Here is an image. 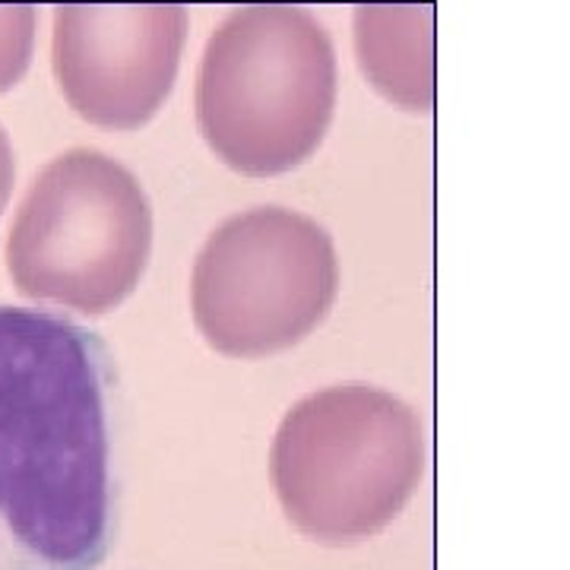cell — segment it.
Returning <instances> with one entry per match:
<instances>
[{
  "instance_id": "obj_5",
  "label": "cell",
  "mask_w": 570,
  "mask_h": 570,
  "mask_svg": "<svg viewBox=\"0 0 570 570\" xmlns=\"http://www.w3.org/2000/svg\"><path fill=\"white\" fill-rule=\"evenodd\" d=\"M340 292V257L324 225L283 206L225 219L190 279L194 324L228 358H266L324 324Z\"/></svg>"
},
{
  "instance_id": "obj_7",
  "label": "cell",
  "mask_w": 570,
  "mask_h": 570,
  "mask_svg": "<svg viewBox=\"0 0 570 570\" xmlns=\"http://www.w3.org/2000/svg\"><path fill=\"white\" fill-rule=\"evenodd\" d=\"M355 55L367 82L406 111L434 108V3L355 7Z\"/></svg>"
},
{
  "instance_id": "obj_4",
  "label": "cell",
  "mask_w": 570,
  "mask_h": 570,
  "mask_svg": "<svg viewBox=\"0 0 570 570\" xmlns=\"http://www.w3.org/2000/svg\"><path fill=\"white\" fill-rule=\"evenodd\" d=\"M153 250V209L140 181L99 149L45 165L7 238V269L32 302L108 314L140 285Z\"/></svg>"
},
{
  "instance_id": "obj_9",
  "label": "cell",
  "mask_w": 570,
  "mask_h": 570,
  "mask_svg": "<svg viewBox=\"0 0 570 570\" xmlns=\"http://www.w3.org/2000/svg\"><path fill=\"white\" fill-rule=\"evenodd\" d=\"M13 178H17V159H13V146L7 130L0 127V216L7 209V200L13 194Z\"/></svg>"
},
{
  "instance_id": "obj_1",
  "label": "cell",
  "mask_w": 570,
  "mask_h": 570,
  "mask_svg": "<svg viewBox=\"0 0 570 570\" xmlns=\"http://www.w3.org/2000/svg\"><path fill=\"white\" fill-rule=\"evenodd\" d=\"M115 365L55 311L0 305V570H96L115 539Z\"/></svg>"
},
{
  "instance_id": "obj_3",
  "label": "cell",
  "mask_w": 570,
  "mask_h": 570,
  "mask_svg": "<svg viewBox=\"0 0 570 570\" xmlns=\"http://www.w3.org/2000/svg\"><path fill=\"white\" fill-rule=\"evenodd\" d=\"M422 475L419 415L367 384L321 390L295 403L269 450V482L285 520L321 546H355L387 530Z\"/></svg>"
},
{
  "instance_id": "obj_8",
  "label": "cell",
  "mask_w": 570,
  "mask_h": 570,
  "mask_svg": "<svg viewBox=\"0 0 570 570\" xmlns=\"http://www.w3.org/2000/svg\"><path fill=\"white\" fill-rule=\"evenodd\" d=\"M39 10L32 3H0V92L26 77L36 51Z\"/></svg>"
},
{
  "instance_id": "obj_2",
  "label": "cell",
  "mask_w": 570,
  "mask_h": 570,
  "mask_svg": "<svg viewBox=\"0 0 570 570\" xmlns=\"http://www.w3.org/2000/svg\"><path fill=\"white\" fill-rule=\"evenodd\" d=\"M336 51L324 22L292 3H247L209 36L197 73V127L247 178L307 163L333 121Z\"/></svg>"
},
{
  "instance_id": "obj_6",
  "label": "cell",
  "mask_w": 570,
  "mask_h": 570,
  "mask_svg": "<svg viewBox=\"0 0 570 570\" xmlns=\"http://www.w3.org/2000/svg\"><path fill=\"white\" fill-rule=\"evenodd\" d=\"M187 41L181 3H61L51 63L67 105L105 130H137L168 99Z\"/></svg>"
}]
</instances>
